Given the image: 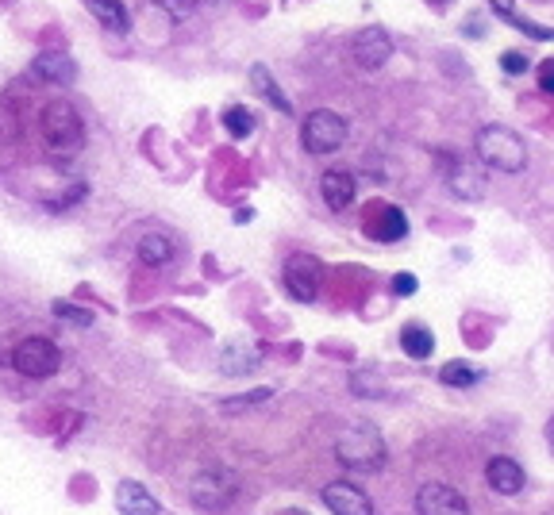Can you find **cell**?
Instances as JSON below:
<instances>
[{
  "mask_svg": "<svg viewBox=\"0 0 554 515\" xmlns=\"http://www.w3.org/2000/svg\"><path fill=\"white\" fill-rule=\"evenodd\" d=\"M281 281H285V289L293 300H316L320 296V285H324V266L316 262V258H308V254H293L289 262H285V270H281Z\"/></svg>",
  "mask_w": 554,
  "mask_h": 515,
  "instance_id": "obj_7",
  "label": "cell"
},
{
  "mask_svg": "<svg viewBox=\"0 0 554 515\" xmlns=\"http://www.w3.org/2000/svg\"><path fill=\"white\" fill-rule=\"evenodd\" d=\"M439 170H443V181L451 185L454 197L462 200H481L485 197V173H478L466 158H458V154H439Z\"/></svg>",
  "mask_w": 554,
  "mask_h": 515,
  "instance_id": "obj_8",
  "label": "cell"
},
{
  "mask_svg": "<svg viewBox=\"0 0 554 515\" xmlns=\"http://www.w3.org/2000/svg\"><path fill=\"white\" fill-rule=\"evenodd\" d=\"M258 366V350L247 343H227L220 350V369H224L227 377H239V373H247V369Z\"/></svg>",
  "mask_w": 554,
  "mask_h": 515,
  "instance_id": "obj_19",
  "label": "cell"
},
{
  "mask_svg": "<svg viewBox=\"0 0 554 515\" xmlns=\"http://www.w3.org/2000/svg\"><path fill=\"white\" fill-rule=\"evenodd\" d=\"M347 120L339 116V112H331V108H316V112H308V120L301 123V143L308 154H316V158H324V154H335V150L347 143Z\"/></svg>",
  "mask_w": 554,
  "mask_h": 515,
  "instance_id": "obj_5",
  "label": "cell"
},
{
  "mask_svg": "<svg viewBox=\"0 0 554 515\" xmlns=\"http://www.w3.org/2000/svg\"><path fill=\"white\" fill-rule=\"evenodd\" d=\"M474 150H478V162L485 170L524 173V166H528L524 139L512 127H504V123H485L478 135H474Z\"/></svg>",
  "mask_w": 554,
  "mask_h": 515,
  "instance_id": "obj_2",
  "label": "cell"
},
{
  "mask_svg": "<svg viewBox=\"0 0 554 515\" xmlns=\"http://www.w3.org/2000/svg\"><path fill=\"white\" fill-rule=\"evenodd\" d=\"M39 135H43V147L58 154V158H74L77 150L85 147V120L70 100L54 97L43 104L39 112Z\"/></svg>",
  "mask_w": 554,
  "mask_h": 515,
  "instance_id": "obj_1",
  "label": "cell"
},
{
  "mask_svg": "<svg viewBox=\"0 0 554 515\" xmlns=\"http://www.w3.org/2000/svg\"><path fill=\"white\" fill-rule=\"evenodd\" d=\"M528 66H531V62L524 58V54H520V50H508V54L501 58V70H504V74H512V77L528 74Z\"/></svg>",
  "mask_w": 554,
  "mask_h": 515,
  "instance_id": "obj_28",
  "label": "cell"
},
{
  "mask_svg": "<svg viewBox=\"0 0 554 515\" xmlns=\"http://www.w3.org/2000/svg\"><path fill=\"white\" fill-rule=\"evenodd\" d=\"M251 85L262 93V97L274 104L281 116H293V104H289V97L281 93V85H277L274 77H270V70L266 66H251Z\"/></svg>",
  "mask_w": 554,
  "mask_h": 515,
  "instance_id": "obj_21",
  "label": "cell"
},
{
  "mask_svg": "<svg viewBox=\"0 0 554 515\" xmlns=\"http://www.w3.org/2000/svg\"><path fill=\"white\" fill-rule=\"evenodd\" d=\"M524 466L516 462V458H489V466H485V485L493 492H501V496H516V492H524Z\"/></svg>",
  "mask_w": 554,
  "mask_h": 515,
  "instance_id": "obj_13",
  "label": "cell"
},
{
  "mask_svg": "<svg viewBox=\"0 0 554 515\" xmlns=\"http://www.w3.org/2000/svg\"><path fill=\"white\" fill-rule=\"evenodd\" d=\"M439 381L447 385V389H470V385H478L481 373L470 362H447V366L439 369Z\"/></svg>",
  "mask_w": 554,
  "mask_h": 515,
  "instance_id": "obj_23",
  "label": "cell"
},
{
  "mask_svg": "<svg viewBox=\"0 0 554 515\" xmlns=\"http://www.w3.org/2000/svg\"><path fill=\"white\" fill-rule=\"evenodd\" d=\"M274 389H254V393H243V396H231V400H220V412H243V408H254V404H262V400H270Z\"/></svg>",
  "mask_w": 554,
  "mask_h": 515,
  "instance_id": "obj_25",
  "label": "cell"
},
{
  "mask_svg": "<svg viewBox=\"0 0 554 515\" xmlns=\"http://www.w3.org/2000/svg\"><path fill=\"white\" fill-rule=\"evenodd\" d=\"M135 254H139V262L143 266H151V270H162V266H170L177 254V246L170 235H162V231H147L139 246H135Z\"/></svg>",
  "mask_w": 554,
  "mask_h": 515,
  "instance_id": "obj_16",
  "label": "cell"
},
{
  "mask_svg": "<svg viewBox=\"0 0 554 515\" xmlns=\"http://www.w3.org/2000/svg\"><path fill=\"white\" fill-rule=\"evenodd\" d=\"M335 458H339V466L374 473V469L385 466V439H381L374 423H351L335 439Z\"/></svg>",
  "mask_w": 554,
  "mask_h": 515,
  "instance_id": "obj_3",
  "label": "cell"
},
{
  "mask_svg": "<svg viewBox=\"0 0 554 515\" xmlns=\"http://www.w3.org/2000/svg\"><path fill=\"white\" fill-rule=\"evenodd\" d=\"M439 4H447V0H439Z\"/></svg>",
  "mask_w": 554,
  "mask_h": 515,
  "instance_id": "obj_33",
  "label": "cell"
},
{
  "mask_svg": "<svg viewBox=\"0 0 554 515\" xmlns=\"http://www.w3.org/2000/svg\"><path fill=\"white\" fill-rule=\"evenodd\" d=\"M116 508H120L124 515H158L162 512V504H158L139 481H120V485H116Z\"/></svg>",
  "mask_w": 554,
  "mask_h": 515,
  "instance_id": "obj_15",
  "label": "cell"
},
{
  "mask_svg": "<svg viewBox=\"0 0 554 515\" xmlns=\"http://www.w3.org/2000/svg\"><path fill=\"white\" fill-rule=\"evenodd\" d=\"M362 227H366V235L374 243H401L404 235H408V216H404L397 204H374L366 212Z\"/></svg>",
  "mask_w": 554,
  "mask_h": 515,
  "instance_id": "obj_11",
  "label": "cell"
},
{
  "mask_svg": "<svg viewBox=\"0 0 554 515\" xmlns=\"http://www.w3.org/2000/svg\"><path fill=\"white\" fill-rule=\"evenodd\" d=\"M31 74L39 77V81H51V85H70V81L77 77V66L66 58V54L47 50V54H39V58L31 62Z\"/></svg>",
  "mask_w": 554,
  "mask_h": 515,
  "instance_id": "obj_17",
  "label": "cell"
},
{
  "mask_svg": "<svg viewBox=\"0 0 554 515\" xmlns=\"http://www.w3.org/2000/svg\"><path fill=\"white\" fill-rule=\"evenodd\" d=\"M197 4H201V0H154V8H162V12H166L174 24L189 20V16L197 12Z\"/></svg>",
  "mask_w": 554,
  "mask_h": 515,
  "instance_id": "obj_26",
  "label": "cell"
},
{
  "mask_svg": "<svg viewBox=\"0 0 554 515\" xmlns=\"http://www.w3.org/2000/svg\"><path fill=\"white\" fill-rule=\"evenodd\" d=\"M401 350L408 358L424 362V358H431V350H435V335H431L428 327H420V323H408L401 331Z\"/></svg>",
  "mask_w": 554,
  "mask_h": 515,
  "instance_id": "obj_22",
  "label": "cell"
},
{
  "mask_svg": "<svg viewBox=\"0 0 554 515\" xmlns=\"http://www.w3.org/2000/svg\"><path fill=\"white\" fill-rule=\"evenodd\" d=\"M224 127L231 139H247L254 131V112L251 108H243V104H231L224 112Z\"/></svg>",
  "mask_w": 554,
  "mask_h": 515,
  "instance_id": "obj_24",
  "label": "cell"
},
{
  "mask_svg": "<svg viewBox=\"0 0 554 515\" xmlns=\"http://www.w3.org/2000/svg\"><path fill=\"white\" fill-rule=\"evenodd\" d=\"M393 293L412 296L416 293V277H412V273H397V277H393Z\"/></svg>",
  "mask_w": 554,
  "mask_h": 515,
  "instance_id": "obj_30",
  "label": "cell"
},
{
  "mask_svg": "<svg viewBox=\"0 0 554 515\" xmlns=\"http://www.w3.org/2000/svg\"><path fill=\"white\" fill-rule=\"evenodd\" d=\"M85 8L93 12V20H97L104 31H127L124 0H85Z\"/></svg>",
  "mask_w": 554,
  "mask_h": 515,
  "instance_id": "obj_20",
  "label": "cell"
},
{
  "mask_svg": "<svg viewBox=\"0 0 554 515\" xmlns=\"http://www.w3.org/2000/svg\"><path fill=\"white\" fill-rule=\"evenodd\" d=\"M281 515H304V512H281Z\"/></svg>",
  "mask_w": 554,
  "mask_h": 515,
  "instance_id": "obj_32",
  "label": "cell"
},
{
  "mask_svg": "<svg viewBox=\"0 0 554 515\" xmlns=\"http://www.w3.org/2000/svg\"><path fill=\"white\" fill-rule=\"evenodd\" d=\"M12 366L20 369L24 377H31V381H47V377H54L62 369V350L51 339H43V335H31V339H24L12 350Z\"/></svg>",
  "mask_w": 554,
  "mask_h": 515,
  "instance_id": "obj_6",
  "label": "cell"
},
{
  "mask_svg": "<svg viewBox=\"0 0 554 515\" xmlns=\"http://www.w3.org/2000/svg\"><path fill=\"white\" fill-rule=\"evenodd\" d=\"M416 512L420 515H470V504L466 496L454 489V485H443V481H428L416 492Z\"/></svg>",
  "mask_w": 554,
  "mask_h": 515,
  "instance_id": "obj_10",
  "label": "cell"
},
{
  "mask_svg": "<svg viewBox=\"0 0 554 515\" xmlns=\"http://www.w3.org/2000/svg\"><path fill=\"white\" fill-rule=\"evenodd\" d=\"M354 193H358V181H354L351 170H324V177H320V197H324V204H328L331 212L351 208Z\"/></svg>",
  "mask_w": 554,
  "mask_h": 515,
  "instance_id": "obj_14",
  "label": "cell"
},
{
  "mask_svg": "<svg viewBox=\"0 0 554 515\" xmlns=\"http://www.w3.org/2000/svg\"><path fill=\"white\" fill-rule=\"evenodd\" d=\"M189 500L201 508V512H227L235 500H239V477L231 469H201L189 485Z\"/></svg>",
  "mask_w": 554,
  "mask_h": 515,
  "instance_id": "obj_4",
  "label": "cell"
},
{
  "mask_svg": "<svg viewBox=\"0 0 554 515\" xmlns=\"http://www.w3.org/2000/svg\"><path fill=\"white\" fill-rule=\"evenodd\" d=\"M54 316L74 323V327H89V323H93V312H85V308H77V304H66V300H54Z\"/></svg>",
  "mask_w": 554,
  "mask_h": 515,
  "instance_id": "obj_27",
  "label": "cell"
},
{
  "mask_svg": "<svg viewBox=\"0 0 554 515\" xmlns=\"http://www.w3.org/2000/svg\"><path fill=\"white\" fill-rule=\"evenodd\" d=\"M539 89L547 93V97H554V58H547V62H539Z\"/></svg>",
  "mask_w": 554,
  "mask_h": 515,
  "instance_id": "obj_29",
  "label": "cell"
},
{
  "mask_svg": "<svg viewBox=\"0 0 554 515\" xmlns=\"http://www.w3.org/2000/svg\"><path fill=\"white\" fill-rule=\"evenodd\" d=\"M320 500L328 504L331 515H374V500L358 489V485H351V481H331V485H324Z\"/></svg>",
  "mask_w": 554,
  "mask_h": 515,
  "instance_id": "obj_12",
  "label": "cell"
},
{
  "mask_svg": "<svg viewBox=\"0 0 554 515\" xmlns=\"http://www.w3.org/2000/svg\"><path fill=\"white\" fill-rule=\"evenodd\" d=\"M351 58L358 62V70H381L393 58V39L381 27H362L351 39Z\"/></svg>",
  "mask_w": 554,
  "mask_h": 515,
  "instance_id": "obj_9",
  "label": "cell"
},
{
  "mask_svg": "<svg viewBox=\"0 0 554 515\" xmlns=\"http://www.w3.org/2000/svg\"><path fill=\"white\" fill-rule=\"evenodd\" d=\"M493 4V12L501 16V20H508L512 27H520L524 35H531V39H539V43H547V39H554V27H543V24H531L528 16L516 8V0H489Z\"/></svg>",
  "mask_w": 554,
  "mask_h": 515,
  "instance_id": "obj_18",
  "label": "cell"
},
{
  "mask_svg": "<svg viewBox=\"0 0 554 515\" xmlns=\"http://www.w3.org/2000/svg\"><path fill=\"white\" fill-rule=\"evenodd\" d=\"M547 446H551V454H554V416L547 419Z\"/></svg>",
  "mask_w": 554,
  "mask_h": 515,
  "instance_id": "obj_31",
  "label": "cell"
}]
</instances>
